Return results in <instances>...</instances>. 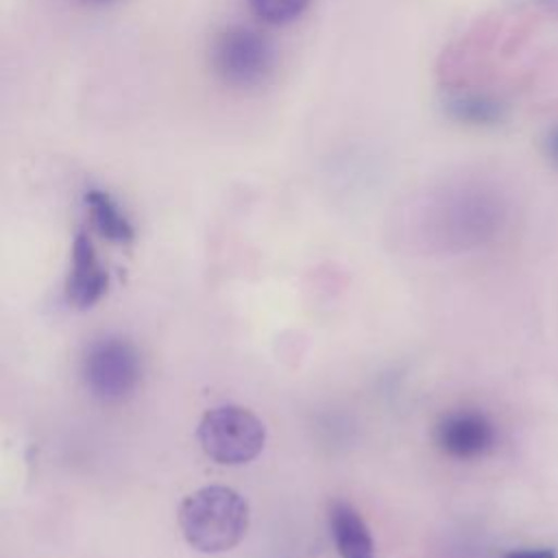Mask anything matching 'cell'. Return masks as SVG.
I'll return each mask as SVG.
<instances>
[{"mask_svg": "<svg viewBox=\"0 0 558 558\" xmlns=\"http://www.w3.org/2000/svg\"><path fill=\"white\" fill-rule=\"evenodd\" d=\"M190 547L220 554L235 547L248 527V504L229 486H205L187 495L177 512Z\"/></svg>", "mask_w": 558, "mask_h": 558, "instance_id": "cell-1", "label": "cell"}, {"mask_svg": "<svg viewBox=\"0 0 558 558\" xmlns=\"http://www.w3.org/2000/svg\"><path fill=\"white\" fill-rule=\"evenodd\" d=\"M196 436L214 462L246 464L262 453L266 427L242 405H218L203 414Z\"/></svg>", "mask_w": 558, "mask_h": 558, "instance_id": "cell-2", "label": "cell"}, {"mask_svg": "<svg viewBox=\"0 0 558 558\" xmlns=\"http://www.w3.org/2000/svg\"><path fill=\"white\" fill-rule=\"evenodd\" d=\"M214 72L233 87H253L266 81L275 68L272 41L251 26H229L211 44Z\"/></svg>", "mask_w": 558, "mask_h": 558, "instance_id": "cell-3", "label": "cell"}, {"mask_svg": "<svg viewBox=\"0 0 558 558\" xmlns=\"http://www.w3.org/2000/svg\"><path fill=\"white\" fill-rule=\"evenodd\" d=\"M83 381L87 390L105 401L126 399L140 384L142 364L137 349L118 336H107L89 344L83 357Z\"/></svg>", "mask_w": 558, "mask_h": 558, "instance_id": "cell-4", "label": "cell"}, {"mask_svg": "<svg viewBox=\"0 0 558 558\" xmlns=\"http://www.w3.org/2000/svg\"><path fill=\"white\" fill-rule=\"evenodd\" d=\"M440 451L456 460H473L495 445V427L482 412L460 410L442 416L434 432Z\"/></svg>", "mask_w": 558, "mask_h": 558, "instance_id": "cell-5", "label": "cell"}, {"mask_svg": "<svg viewBox=\"0 0 558 558\" xmlns=\"http://www.w3.org/2000/svg\"><path fill=\"white\" fill-rule=\"evenodd\" d=\"M107 270L87 233L78 231L72 242L70 272L65 279V299L76 310H87L107 292Z\"/></svg>", "mask_w": 558, "mask_h": 558, "instance_id": "cell-6", "label": "cell"}, {"mask_svg": "<svg viewBox=\"0 0 558 558\" xmlns=\"http://www.w3.org/2000/svg\"><path fill=\"white\" fill-rule=\"evenodd\" d=\"M329 532L340 558H375L373 536L351 504H329Z\"/></svg>", "mask_w": 558, "mask_h": 558, "instance_id": "cell-7", "label": "cell"}, {"mask_svg": "<svg viewBox=\"0 0 558 558\" xmlns=\"http://www.w3.org/2000/svg\"><path fill=\"white\" fill-rule=\"evenodd\" d=\"M85 207L89 211L94 229L105 240L116 242V244H126V242L133 240V235H135L133 225L129 222V218L124 216L120 205L105 190H98V187L87 190L85 192Z\"/></svg>", "mask_w": 558, "mask_h": 558, "instance_id": "cell-8", "label": "cell"}, {"mask_svg": "<svg viewBox=\"0 0 558 558\" xmlns=\"http://www.w3.org/2000/svg\"><path fill=\"white\" fill-rule=\"evenodd\" d=\"M447 113L464 124L488 126L497 124L504 118V105L484 94H460L445 102Z\"/></svg>", "mask_w": 558, "mask_h": 558, "instance_id": "cell-9", "label": "cell"}, {"mask_svg": "<svg viewBox=\"0 0 558 558\" xmlns=\"http://www.w3.org/2000/svg\"><path fill=\"white\" fill-rule=\"evenodd\" d=\"M251 13L270 26H286L299 20L310 0H246Z\"/></svg>", "mask_w": 558, "mask_h": 558, "instance_id": "cell-10", "label": "cell"}, {"mask_svg": "<svg viewBox=\"0 0 558 558\" xmlns=\"http://www.w3.org/2000/svg\"><path fill=\"white\" fill-rule=\"evenodd\" d=\"M543 150H545V157L547 161L558 168V124L549 129V133L545 135V142H543Z\"/></svg>", "mask_w": 558, "mask_h": 558, "instance_id": "cell-11", "label": "cell"}, {"mask_svg": "<svg viewBox=\"0 0 558 558\" xmlns=\"http://www.w3.org/2000/svg\"><path fill=\"white\" fill-rule=\"evenodd\" d=\"M506 558H554V554L549 549H519L506 554Z\"/></svg>", "mask_w": 558, "mask_h": 558, "instance_id": "cell-12", "label": "cell"}, {"mask_svg": "<svg viewBox=\"0 0 558 558\" xmlns=\"http://www.w3.org/2000/svg\"><path fill=\"white\" fill-rule=\"evenodd\" d=\"M543 11L558 15V0H534Z\"/></svg>", "mask_w": 558, "mask_h": 558, "instance_id": "cell-13", "label": "cell"}, {"mask_svg": "<svg viewBox=\"0 0 558 558\" xmlns=\"http://www.w3.org/2000/svg\"><path fill=\"white\" fill-rule=\"evenodd\" d=\"M81 2H85V4H109L113 0H81Z\"/></svg>", "mask_w": 558, "mask_h": 558, "instance_id": "cell-14", "label": "cell"}]
</instances>
